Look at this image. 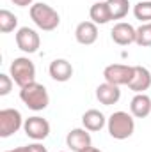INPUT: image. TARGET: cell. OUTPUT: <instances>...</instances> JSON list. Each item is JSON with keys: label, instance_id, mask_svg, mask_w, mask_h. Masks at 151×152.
<instances>
[{"label": "cell", "instance_id": "6da1fadb", "mask_svg": "<svg viewBox=\"0 0 151 152\" xmlns=\"http://www.w3.org/2000/svg\"><path fill=\"white\" fill-rule=\"evenodd\" d=\"M29 14H30V20L36 23V27H39V28L44 30V32H52V30H55V28L59 27V23H61V16H59V12H57L52 5L43 4V2L30 5Z\"/></svg>", "mask_w": 151, "mask_h": 152}, {"label": "cell", "instance_id": "7a4b0ae2", "mask_svg": "<svg viewBox=\"0 0 151 152\" xmlns=\"http://www.w3.org/2000/svg\"><path fill=\"white\" fill-rule=\"evenodd\" d=\"M20 99L32 112H41V110H44L50 104V96L46 92V87L38 83V81L23 87L20 90Z\"/></svg>", "mask_w": 151, "mask_h": 152}, {"label": "cell", "instance_id": "3957f363", "mask_svg": "<svg viewBox=\"0 0 151 152\" xmlns=\"http://www.w3.org/2000/svg\"><path fill=\"white\" fill-rule=\"evenodd\" d=\"M107 129L109 134L114 140H126L133 134L135 131V120L133 115L126 113V112H114L107 118Z\"/></svg>", "mask_w": 151, "mask_h": 152}, {"label": "cell", "instance_id": "277c9868", "mask_svg": "<svg viewBox=\"0 0 151 152\" xmlns=\"http://www.w3.org/2000/svg\"><path fill=\"white\" fill-rule=\"evenodd\" d=\"M9 75L20 88H23V87L36 81V66L30 58L18 57V58L13 60L11 67H9Z\"/></svg>", "mask_w": 151, "mask_h": 152}, {"label": "cell", "instance_id": "5b68a950", "mask_svg": "<svg viewBox=\"0 0 151 152\" xmlns=\"http://www.w3.org/2000/svg\"><path fill=\"white\" fill-rule=\"evenodd\" d=\"M21 113L14 108H4L0 110V138H9L14 133H18L23 127Z\"/></svg>", "mask_w": 151, "mask_h": 152}, {"label": "cell", "instance_id": "8992f818", "mask_svg": "<svg viewBox=\"0 0 151 152\" xmlns=\"http://www.w3.org/2000/svg\"><path fill=\"white\" fill-rule=\"evenodd\" d=\"M132 76H133V66H124V64H110L103 71L105 81L112 83V85H117V87L128 85Z\"/></svg>", "mask_w": 151, "mask_h": 152}, {"label": "cell", "instance_id": "52a82bcc", "mask_svg": "<svg viewBox=\"0 0 151 152\" xmlns=\"http://www.w3.org/2000/svg\"><path fill=\"white\" fill-rule=\"evenodd\" d=\"M23 131H25V134L29 138H32L36 142H41L50 134V122L46 118H43V117H38V115L29 117L25 120V124H23Z\"/></svg>", "mask_w": 151, "mask_h": 152}, {"label": "cell", "instance_id": "ba28073f", "mask_svg": "<svg viewBox=\"0 0 151 152\" xmlns=\"http://www.w3.org/2000/svg\"><path fill=\"white\" fill-rule=\"evenodd\" d=\"M39 44H41V39L39 34L34 28H29V27H21L18 28L16 32V46L23 51V53H36L39 50Z\"/></svg>", "mask_w": 151, "mask_h": 152}, {"label": "cell", "instance_id": "9c48e42d", "mask_svg": "<svg viewBox=\"0 0 151 152\" xmlns=\"http://www.w3.org/2000/svg\"><path fill=\"white\" fill-rule=\"evenodd\" d=\"M66 143L68 147L73 152H82L89 147H93V140H91V134L85 127H75L68 133L66 136Z\"/></svg>", "mask_w": 151, "mask_h": 152}, {"label": "cell", "instance_id": "30bf717a", "mask_svg": "<svg viewBox=\"0 0 151 152\" xmlns=\"http://www.w3.org/2000/svg\"><path fill=\"white\" fill-rule=\"evenodd\" d=\"M110 37L119 46H128V44L135 42V39H137V28H133L130 23L119 21V23L114 25V28L110 30Z\"/></svg>", "mask_w": 151, "mask_h": 152}, {"label": "cell", "instance_id": "8fae6325", "mask_svg": "<svg viewBox=\"0 0 151 152\" xmlns=\"http://www.w3.org/2000/svg\"><path fill=\"white\" fill-rule=\"evenodd\" d=\"M150 87H151V73L148 71V67L133 66V76L128 83V88L133 90L135 94H142Z\"/></svg>", "mask_w": 151, "mask_h": 152}, {"label": "cell", "instance_id": "7c38bea8", "mask_svg": "<svg viewBox=\"0 0 151 152\" xmlns=\"http://www.w3.org/2000/svg\"><path fill=\"white\" fill-rule=\"evenodd\" d=\"M75 39H76V42H80L84 46L94 44L96 39H98V27H96V23H93V21L78 23L75 28Z\"/></svg>", "mask_w": 151, "mask_h": 152}, {"label": "cell", "instance_id": "4fadbf2b", "mask_svg": "<svg viewBox=\"0 0 151 152\" xmlns=\"http://www.w3.org/2000/svg\"><path fill=\"white\" fill-rule=\"evenodd\" d=\"M48 73H50V76H52L55 81L64 83V81H68V80L73 76V66H71L66 58H55V60L50 64Z\"/></svg>", "mask_w": 151, "mask_h": 152}, {"label": "cell", "instance_id": "5bb4252c", "mask_svg": "<svg viewBox=\"0 0 151 152\" xmlns=\"http://www.w3.org/2000/svg\"><path fill=\"white\" fill-rule=\"evenodd\" d=\"M96 99L105 104V106H110V104H115L119 99H121V90L117 85H112V83H101L98 85L96 88Z\"/></svg>", "mask_w": 151, "mask_h": 152}, {"label": "cell", "instance_id": "9a60e30c", "mask_svg": "<svg viewBox=\"0 0 151 152\" xmlns=\"http://www.w3.org/2000/svg\"><path fill=\"white\" fill-rule=\"evenodd\" d=\"M130 112L135 118H146L151 113V99L150 96L142 94H135L133 99L130 101Z\"/></svg>", "mask_w": 151, "mask_h": 152}, {"label": "cell", "instance_id": "2e32d148", "mask_svg": "<svg viewBox=\"0 0 151 152\" xmlns=\"http://www.w3.org/2000/svg\"><path fill=\"white\" fill-rule=\"evenodd\" d=\"M82 124L87 131L91 133H96V131H101L107 124V118L105 115L101 113L100 110H87L85 113L82 115Z\"/></svg>", "mask_w": 151, "mask_h": 152}, {"label": "cell", "instance_id": "e0dca14e", "mask_svg": "<svg viewBox=\"0 0 151 152\" xmlns=\"http://www.w3.org/2000/svg\"><path fill=\"white\" fill-rule=\"evenodd\" d=\"M89 16H91V21L96 25H105L112 20V14H110L107 2H94L89 9Z\"/></svg>", "mask_w": 151, "mask_h": 152}, {"label": "cell", "instance_id": "ac0fdd59", "mask_svg": "<svg viewBox=\"0 0 151 152\" xmlns=\"http://www.w3.org/2000/svg\"><path fill=\"white\" fill-rule=\"evenodd\" d=\"M107 4H109L112 20H123L130 11V2L128 0H107Z\"/></svg>", "mask_w": 151, "mask_h": 152}, {"label": "cell", "instance_id": "d6986e66", "mask_svg": "<svg viewBox=\"0 0 151 152\" xmlns=\"http://www.w3.org/2000/svg\"><path fill=\"white\" fill-rule=\"evenodd\" d=\"M16 27H18V18H16L11 11L2 9V11H0V32H2V34H9V32H13Z\"/></svg>", "mask_w": 151, "mask_h": 152}, {"label": "cell", "instance_id": "ffe728a7", "mask_svg": "<svg viewBox=\"0 0 151 152\" xmlns=\"http://www.w3.org/2000/svg\"><path fill=\"white\" fill-rule=\"evenodd\" d=\"M133 16L137 20H141L142 23H150L151 21V0H142L139 4L133 5Z\"/></svg>", "mask_w": 151, "mask_h": 152}, {"label": "cell", "instance_id": "44dd1931", "mask_svg": "<svg viewBox=\"0 0 151 152\" xmlns=\"http://www.w3.org/2000/svg\"><path fill=\"white\" fill-rule=\"evenodd\" d=\"M135 42L139 46H151V21L150 23H142L139 28H137V39Z\"/></svg>", "mask_w": 151, "mask_h": 152}, {"label": "cell", "instance_id": "7402d4cb", "mask_svg": "<svg viewBox=\"0 0 151 152\" xmlns=\"http://www.w3.org/2000/svg\"><path fill=\"white\" fill-rule=\"evenodd\" d=\"M13 78L11 75H0V96H7L9 92H11V88H13Z\"/></svg>", "mask_w": 151, "mask_h": 152}, {"label": "cell", "instance_id": "603a6c76", "mask_svg": "<svg viewBox=\"0 0 151 152\" xmlns=\"http://www.w3.org/2000/svg\"><path fill=\"white\" fill-rule=\"evenodd\" d=\"M5 152H48L46 147H43L41 143H30V145H25V147H18V149H13V151H5Z\"/></svg>", "mask_w": 151, "mask_h": 152}, {"label": "cell", "instance_id": "cb8c5ba5", "mask_svg": "<svg viewBox=\"0 0 151 152\" xmlns=\"http://www.w3.org/2000/svg\"><path fill=\"white\" fill-rule=\"evenodd\" d=\"M14 5H18V7H27V5H34L32 2L34 0H11Z\"/></svg>", "mask_w": 151, "mask_h": 152}, {"label": "cell", "instance_id": "d4e9b609", "mask_svg": "<svg viewBox=\"0 0 151 152\" xmlns=\"http://www.w3.org/2000/svg\"><path fill=\"white\" fill-rule=\"evenodd\" d=\"M82 152H101V151L96 149V147H89V149H85V151H82Z\"/></svg>", "mask_w": 151, "mask_h": 152}, {"label": "cell", "instance_id": "484cf974", "mask_svg": "<svg viewBox=\"0 0 151 152\" xmlns=\"http://www.w3.org/2000/svg\"><path fill=\"white\" fill-rule=\"evenodd\" d=\"M96 2H107V0H96Z\"/></svg>", "mask_w": 151, "mask_h": 152}]
</instances>
